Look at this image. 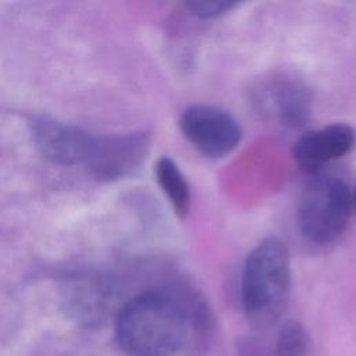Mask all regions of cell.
I'll use <instances>...</instances> for the list:
<instances>
[{"label":"cell","mask_w":356,"mask_h":356,"mask_svg":"<svg viewBox=\"0 0 356 356\" xmlns=\"http://www.w3.org/2000/svg\"><path fill=\"white\" fill-rule=\"evenodd\" d=\"M150 150L147 134H120L95 136L86 167L102 181L129 175L146 160Z\"/></svg>","instance_id":"obj_5"},{"label":"cell","mask_w":356,"mask_h":356,"mask_svg":"<svg viewBox=\"0 0 356 356\" xmlns=\"http://www.w3.org/2000/svg\"><path fill=\"white\" fill-rule=\"evenodd\" d=\"M309 345V335L300 323L288 321L280 330L277 339L278 356H306Z\"/></svg>","instance_id":"obj_11"},{"label":"cell","mask_w":356,"mask_h":356,"mask_svg":"<svg viewBox=\"0 0 356 356\" xmlns=\"http://www.w3.org/2000/svg\"><path fill=\"white\" fill-rule=\"evenodd\" d=\"M352 203L356 204V189H355V192L352 193Z\"/></svg>","instance_id":"obj_13"},{"label":"cell","mask_w":356,"mask_h":356,"mask_svg":"<svg viewBox=\"0 0 356 356\" xmlns=\"http://www.w3.org/2000/svg\"><path fill=\"white\" fill-rule=\"evenodd\" d=\"M154 177L178 218H185L191 207V188L185 175L170 157H161L154 165Z\"/></svg>","instance_id":"obj_10"},{"label":"cell","mask_w":356,"mask_h":356,"mask_svg":"<svg viewBox=\"0 0 356 356\" xmlns=\"http://www.w3.org/2000/svg\"><path fill=\"white\" fill-rule=\"evenodd\" d=\"M261 104L277 124L286 129H300L312 118L313 93L299 78L280 75L263 88Z\"/></svg>","instance_id":"obj_8"},{"label":"cell","mask_w":356,"mask_h":356,"mask_svg":"<svg viewBox=\"0 0 356 356\" xmlns=\"http://www.w3.org/2000/svg\"><path fill=\"white\" fill-rule=\"evenodd\" d=\"M65 313L85 325L104 323L114 310L115 292L113 284L96 274H78L65 280L61 288Z\"/></svg>","instance_id":"obj_6"},{"label":"cell","mask_w":356,"mask_h":356,"mask_svg":"<svg viewBox=\"0 0 356 356\" xmlns=\"http://www.w3.org/2000/svg\"><path fill=\"white\" fill-rule=\"evenodd\" d=\"M32 135L40 153L63 165L86 164L95 139L81 128L46 118L33 121Z\"/></svg>","instance_id":"obj_9"},{"label":"cell","mask_w":356,"mask_h":356,"mask_svg":"<svg viewBox=\"0 0 356 356\" xmlns=\"http://www.w3.org/2000/svg\"><path fill=\"white\" fill-rule=\"evenodd\" d=\"M184 138L203 156L224 159L242 139L239 122L225 110L209 104H192L179 115Z\"/></svg>","instance_id":"obj_4"},{"label":"cell","mask_w":356,"mask_h":356,"mask_svg":"<svg viewBox=\"0 0 356 356\" xmlns=\"http://www.w3.org/2000/svg\"><path fill=\"white\" fill-rule=\"evenodd\" d=\"M186 300L170 291H149L128 300L115 317V339L129 356H171L184 343Z\"/></svg>","instance_id":"obj_1"},{"label":"cell","mask_w":356,"mask_h":356,"mask_svg":"<svg viewBox=\"0 0 356 356\" xmlns=\"http://www.w3.org/2000/svg\"><path fill=\"white\" fill-rule=\"evenodd\" d=\"M291 291V254L280 238L260 241L246 256L242 303L248 321L268 328L282 316Z\"/></svg>","instance_id":"obj_2"},{"label":"cell","mask_w":356,"mask_h":356,"mask_svg":"<svg viewBox=\"0 0 356 356\" xmlns=\"http://www.w3.org/2000/svg\"><path fill=\"white\" fill-rule=\"evenodd\" d=\"M185 6L193 15L199 18H213L232 10L236 3L224 0H191L186 1Z\"/></svg>","instance_id":"obj_12"},{"label":"cell","mask_w":356,"mask_h":356,"mask_svg":"<svg viewBox=\"0 0 356 356\" xmlns=\"http://www.w3.org/2000/svg\"><path fill=\"white\" fill-rule=\"evenodd\" d=\"M350 209L352 192L345 181L328 174H314L299 197V231L313 243H331L345 231Z\"/></svg>","instance_id":"obj_3"},{"label":"cell","mask_w":356,"mask_h":356,"mask_svg":"<svg viewBox=\"0 0 356 356\" xmlns=\"http://www.w3.org/2000/svg\"><path fill=\"white\" fill-rule=\"evenodd\" d=\"M355 145V128L345 122H334L305 132L295 143L293 157L303 171L318 174L324 165L352 152Z\"/></svg>","instance_id":"obj_7"}]
</instances>
